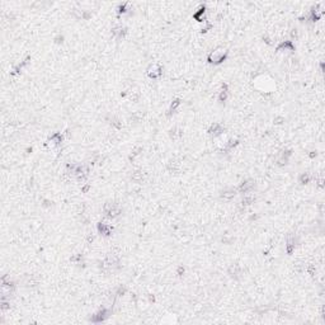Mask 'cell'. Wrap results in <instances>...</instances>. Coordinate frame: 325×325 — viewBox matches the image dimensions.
I'll return each instance as SVG.
<instances>
[{"label": "cell", "mask_w": 325, "mask_h": 325, "mask_svg": "<svg viewBox=\"0 0 325 325\" xmlns=\"http://www.w3.org/2000/svg\"><path fill=\"white\" fill-rule=\"evenodd\" d=\"M160 74H161V67L158 66V65H156V69H154V70H151V71H149V75H150L151 78H158Z\"/></svg>", "instance_id": "cell-2"}, {"label": "cell", "mask_w": 325, "mask_h": 325, "mask_svg": "<svg viewBox=\"0 0 325 325\" xmlns=\"http://www.w3.org/2000/svg\"><path fill=\"white\" fill-rule=\"evenodd\" d=\"M224 57H225V53L222 51H213L210 56V61L211 62H220V61H222Z\"/></svg>", "instance_id": "cell-1"}]
</instances>
